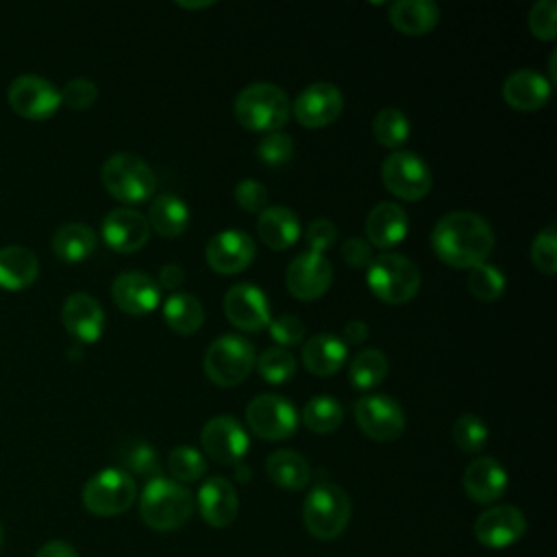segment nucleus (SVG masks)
<instances>
[{
    "mask_svg": "<svg viewBox=\"0 0 557 557\" xmlns=\"http://www.w3.org/2000/svg\"><path fill=\"white\" fill-rule=\"evenodd\" d=\"M265 472L270 481L283 490H302L311 481V468L307 459L296 450H274L265 459Z\"/></svg>",
    "mask_w": 557,
    "mask_h": 557,
    "instance_id": "29",
    "label": "nucleus"
},
{
    "mask_svg": "<svg viewBox=\"0 0 557 557\" xmlns=\"http://www.w3.org/2000/svg\"><path fill=\"white\" fill-rule=\"evenodd\" d=\"M366 281L370 292L379 300L387 305H403L418 294L420 270L409 257L398 252H385L372 259Z\"/></svg>",
    "mask_w": 557,
    "mask_h": 557,
    "instance_id": "4",
    "label": "nucleus"
},
{
    "mask_svg": "<svg viewBox=\"0 0 557 557\" xmlns=\"http://www.w3.org/2000/svg\"><path fill=\"white\" fill-rule=\"evenodd\" d=\"M294 154V141L287 133L283 131H274V133H268L259 146H257V157L259 161H263L265 165L270 168H276V165H283L292 159Z\"/></svg>",
    "mask_w": 557,
    "mask_h": 557,
    "instance_id": "43",
    "label": "nucleus"
},
{
    "mask_svg": "<svg viewBox=\"0 0 557 557\" xmlns=\"http://www.w3.org/2000/svg\"><path fill=\"white\" fill-rule=\"evenodd\" d=\"M333 283V268L320 252H300L285 272L287 292L298 300H315L326 294Z\"/></svg>",
    "mask_w": 557,
    "mask_h": 557,
    "instance_id": "14",
    "label": "nucleus"
},
{
    "mask_svg": "<svg viewBox=\"0 0 557 557\" xmlns=\"http://www.w3.org/2000/svg\"><path fill=\"white\" fill-rule=\"evenodd\" d=\"M350 498L335 483L315 485L302 505V520L307 531L318 540H335L344 533L350 520Z\"/></svg>",
    "mask_w": 557,
    "mask_h": 557,
    "instance_id": "5",
    "label": "nucleus"
},
{
    "mask_svg": "<svg viewBox=\"0 0 557 557\" xmlns=\"http://www.w3.org/2000/svg\"><path fill=\"white\" fill-rule=\"evenodd\" d=\"M531 261L537 272L553 276L557 270V233L555 226L542 228L531 244Z\"/></svg>",
    "mask_w": 557,
    "mask_h": 557,
    "instance_id": "42",
    "label": "nucleus"
},
{
    "mask_svg": "<svg viewBox=\"0 0 557 557\" xmlns=\"http://www.w3.org/2000/svg\"><path fill=\"white\" fill-rule=\"evenodd\" d=\"M120 461L126 470L135 472V474H141L146 479H159L161 476V463H159V455L157 450L146 444V442H126L122 448H120Z\"/></svg>",
    "mask_w": 557,
    "mask_h": 557,
    "instance_id": "38",
    "label": "nucleus"
},
{
    "mask_svg": "<svg viewBox=\"0 0 557 557\" xmlns=\"http://www.w3.org/2000/svg\"><path fill=\"white\" fill-rule=\"evenodd\" d=\"M344 420V407L333 396H313L302 409V422L313 433H331Z\"/></svg>",
    "mask_w": 557,
    "mask_h": 557,
    "instance_id": "35",
    "label": "nucleus"
},
{
    "mask_svg": "<svg viewBox=\"0 0 557 557\" xmlns=\"http://www.w3.org/2000/svg\"><path fill=\"white\" fill-rule=\"evenodd\" d=\"M246 422L261 440L278 442L298 429V411L278 394H259L246 407Z\"/></svg>",
    "mask_w": 557,
    "mask_h": 557,
    "instance_id": "10",
    "label": "nucleus"
},
{
    "mask_svg": "<svg viewBox=\"0 0 557 557\" xmlns=\"http://www.w3.org/2000/svg\"><path fill=\"white\" fill-rule=\"evenodd\" d=\"M61 320L76 339L89 344V342H96L102 333L104 311L94 296L85 292H74L63 302Z\"/></svg>",
    "mask_w": 557,
    "mask_h": 557,
    "instance_id": "23",
    "label": "nucleus"
},
{
    "mask_svg": "<svg viewBox=\"0 0 557 557\" xmlns=\"http://www.w3.org/2000/svg\"><path fill=\"white\" fill-rule=\"evenodd\" d=\"M257 233L272 250H285L300 237V220L289 207H265L257 218Z\"/></svg>",
    "mask_w": 557,
    "mask_h": 557,
    "instance_id": "26",
    "label": "nucleus"
},
{
    "mask_svg": "<svg viewBox=\"0 0 557 557\" xmlns=\"http://www.w3.org/2000/svg\"><path fill=\"white\" fill-rule=\"evenodd\" d=\"M433 252L450 268L470 270L485 263L494 248V233L485 218L472 211H450L431 231Z\"/></svg>",
    "mask_w": 557,
    "mask_h": 557,
    "instance_id": "1",
    "label": "nucleus"
},
{
    "mask_svg": "<svg viewBox=\"0 0 557 557\" xmlns=\"http://www.w3.org/2000/svg\"><path fill=\"white\" fill-rule=\"evenodd\" d=\"M385 376H387V357L376 348L359 350L348 366V379L359 389H372Z\"/></svg>",
    "mask_w": 557,
    "mask_h": 557,
    "instance_id": "34",
    "label": "nucleus"
},
{
    "mask_svg": "<svg viewBox=\"0 0 557 557\" xmlns=\"http://www.w3.org/2000/svg\"><path fill=\"white\" fill-rule=\"evenodd\" d=\"M468 292L481 302H494L505 292V274L490 263L474 265L468 274Z\"/></svg>",
    "mask_w": 557,
    "mask_h": 557,
    "instance_id": "39",
    "label": "nucleus"
},
{
    "mask_svg": "<svg viewBox=\"0 0 557 557\" xmlns=\"http://www.w3.org/2000/svg\"><path fill=\"white\" fill-rule=\"evenodd\" d=\"M224 315L239 331H261L270 324V302L263 289L250 283H237L224 294Z\"/></svg>",
    "mask_w": 557,
    "mask_h": 557,
    "instance_id": "13",
    "label": "nucleus"
},
{
    "mask_svg": "<svg viewBox=\"0 0 557 557\" xmlns=\"http://www.w3.org/2000/svg\"><path fill=\"white\" fill-rule=\"evenodd\" d=\"M111 296L124 313L146 315L157 309V305L161 300V287L157 285V281L150 274L128 270V272H122L115 276V281L111 285Z\"/></svg>",
    "mask_w": 557,
    "mask_h": 557,
    "instance_id": "20",
    "label": "nucleus"
},
{
    "mask_svg": "<svg viewBox=\"0 0 557 557\" xmlns=\"http://www.w3.org/2000/svg\"><path fill=\"white\" fill-rule=\"evenodd\" d=\"M191 511V492L165 476L148 481L139 496V516L152 531H174L189 520Z\"/></svg>",
    "mask_w": 557,
    "mask_h": 557,
    "instance_id": "2",
    "label": "nucleus"
},
{
    "mask_svg": "<svg viewBox=\"0 0 557 557\" xmlns=\"http://www.w3.org/2000/svg\"><path fill=\"white\" fill-rule=\"evenodd\" d=\"M200 444L209 459L237 463L248 450V433L233 416H215L202 426Z\"/></svg>",
    "mask_w": 557,
    "mask_h": 557,
    "instance_id": "16",
    "label": "nucleus"
},
{
    "mask_svg": "<svg viewBox=\"0 0 557 557\" xmlns=\"http://www.w3.org/2000/svg\"><path fill=\"white\" fill-rule=\"evenodd\" d=\"M344 96L333 83L307 85L294 102V115L305 128H322L339 117Z\"/></svg>",
    "mask_w": 557,
    "mask_h": 557,
    "instance_id": "17",
    "label": "nucleus"
},
{
    "mask_svg": "<svg viewBox=\"0 0 557 557\" xmlns=\"http://www.w3.org/2000/svg\"><path fill=\"white\" fill-rule=\"evenodd\" d=\"M503 98L516 111H537L550 98V83L535 70H516L503 83Z\"/></svg>",
    "mask_w": 557,
    "mask_h": 557,
    "instance_id": "25",
    "label": "nucleus"
},
{
    "mask_svg": "<svg viewBox=\"0 0 557 557\" xmlns=\"http://www.w3.org/2000/svg\"><path fill=\"white\" fill-rule=\"evenodd\" d=\"M381 181L389 194L416 202L431 191L433 176L429 165L409 150H394L381 163Z\"/></svg>",
    "mask_w": 557,
    "mask_h": 557,
    "instance_id": "9",
    "label": "nucleus"
},
{
    "mask_svg": "<svg viewBox=\"0 0 557 557\" xmlns=\"http://www.w3.org/2000/svg\"><path fill=\"white\" fill-rule=\"evenodd\" d=\"M257 255L255 239L244 231H220L213 235L205 248V259L209 268L218 274H237L246 270Z\"/></svg>",
    "mask_w": 557,
    "mask_h": 557,
    "instance_id": "15",
    "label": "nucleus"
},
{
    "mask_svg": "<svg viewBox=\"0 0 557 557\" xmlns=\"http://www.w3.org/2000/svg\"><path fill=\"white\" fill-rule=\"evenodd\" d=\"M342 257L350 268H366L372 263V246L363 237H348L342 244Z\"/></svg>",
    "mask_w": 557,
    "mask_h": 557,
    "instance_id": "49",
    "label": "nucleus"
},
{
    "mask_svg": "<svg viewBox=\"0 0 557 557\" xmlns=\"http://www.w3.org/2000/svg\"><path fill=\"white\" fill-rule=\"evenodd\" d=\"M233 111L244 128L274 133L289 120L292 102L281 87L272 83H252L237 94Z\"/></svg>",
    "mask_w": 557,
    "mask_h": 557,
    "instance_id": "3",
    "label": "nucleus"
},
{
    "mask_svg": "<svg viewBox=\"0 0 557 557\" xmlns=\"http://www.w3.org/2000/svg\"><path fill=\"white\" fill-rule=\"evenodd\" d=\"M102 237L115 252H135L150 237V226L144 213L131 207L111 209L102 220Z\"/></svg>",
    "mask_w": 557,
    "mask_h": 557,
    "instance_id": "19",
    "label": "nucleus"
},
{
    "mask_svg": "<svg viewBox=\"0 0 557 557\" xmlns=\"http://www.w3.org/2000/svg\"><path fill=\"white\" fill-rule=\"evenodd\" d=\"M268 329L278 346H296L305 337V324L296 315H278L270 320Z\"/></svg>",
    "mask_w": 557,
    "mask_h": 557,
    "instance_id": "47",
    "label": "nucleus"
},
{
    "mask_svg": "<svg viewBox=\"0 0 557 557\" xmlns=\"http://www.w3.org/2000/svg\"><path fill=\"white\" fill-rule=\"evenodd\" d=\"M463 490L474 503H494L507 490V472L494 457H476L466 466Z\"/></svg>",
    "mask_w": 557,
    "mask_h": 557,
    "instance_id": "24",
    "label": "nucleus"
},
{
    "mask_svg": "<svg viewBox=\"0 0 557 557\" xmlns=\"http://www.w3.org/2000/svg\"><path fill=\"white\" fill-rule=\"evenodd\" d=\"M2 544H4V529H2V522H0V548H2Z\"/></svg>",
    "mask_w": 557,
    "mask_h": 557,
    "instance_id": "54",
    "label": "nucleus"
},
{
    "mask_svg": "<svg viewBox=\"0 0 557 557\" xmlns=\"http://www.w3.org/2000/svg\"><path fill=\"white\" fill-rule=\"evenodd\" d=\"M302 363L315 376H331L346 363V344L331 333H318L302 346Z\"/></svg>",
    "mask_w": 557,
    "mask_h": 557,
    "instance_id": "27",
    "label": "nucleus"
},
{
    "mask_svg": "<svg viewBox=\"0 0 557 557\" xmlns=\"http://www.w3.org/2000/svg\"><path fill=\"white\" fill-rule=\"evenodd\" d=\"M146 220L150 231H157L161 237H178L189 226V209L178 196L161 194L152 200Z\"/></svg>",
    "mask_w": 557,
    "mask_h": 557,
    "instance_id": "31",
    "label": "nucleus"
},
{
    "mask_svg": "<svg viewBox=\"0 0 557 557\" xmlns=\"http://www.w3.org/2000/svg\"><path fill=\"white\" fill-rule=\"evenodd\" d=\"M198 509L202 520L213 529L228 527L239 511V498L233 483L224 476H209L198 492Z\"/></svg>",
    "mask_w": 557,
    "mask_h": 557,
    "instance_id": "21",
    "label": "nucleus"
},
{
    "mask_svg": "<svg viewBox=\"0 0 557 557\" xmlns=\"http://www.w3.org/2000/svg\"><path fill=\"white\" fill-rule=\"evenodd\" d=\"M137 498L135 479L122 468H104L83 487V505L94 516L124 513Z\"/></svg>",
    "mask_w": 557,
    "mask_h": 557,
    "instance_id": "8",
    "label": "nucleus"
},
{
    "mask_svg": "<svg viewBox=\"0 0 557 557\" xmlns=\"http://www.w3.org/2000/svg\"><path fill=\"white\" fill-rule=\"evenodd\" d=\"M39 274V261L26 246L0 248V285L9 289H22L30 285Z\"/></svg>",
    "mask_w": 557,
    "mask_h": 557,
    "instance_id": "30",
    "label": "nucleus"
},
{
    "mask_svg": "<svg viewBox=\"0 0 557 557\" xmlns=\"http://www.w3.org/2000/svg\"><path fill=\"white\" fill-rule=\"evenodd\" d=\"M163 320L174 333L191 335L202 326L205 309L196 296L176 292L163 305Z\"/></svg>",
    "mask_w": 557,
    "mask_h": 557,
    "instance_id": "33",
    "label": "nucleus"
},
{
    "mask_svg": "<svg viewBox=\"0 0 557 557\" xmlns=\"http://www.w3.org/2000/svg\"><path fill=\"white\" fill-rule=\"evenodd\" d=\"M255 366L263 381H268L270 385H283L296 372V357L287 348L272 346V348H265L255 359Z\"/></svg>",
    "mask_w": 557,
    "mask_h": 557,
    "instance_id": "37",
    "label": "nucleus"
},
{
    "mask_svg": "<svg viewBox=\"0 0 557 557\" xmlns=\"http://www.w3.org/2000/svg\"><path fill=\"white\" fill-rule=\"evenodd\" d=\"M305 239H307V244H309V250L322 255L326 248H331V246L335 244V239H337V228H335V224H333L331 220L318 218V220L309 222L307 233H305Z\"/></svg>",
    "mask_w": 557,
    "mask_h": 557,
    "instance_id": "48",
    "label": "nucleus"
},
{
    "mask_svg": "<svg viewBox=\"0 0 557 557\" xmlns=\"http://www.w3.org/2000/svg\"><path fill=\"white\" fill-rule=\"evenodd\" d=\"M344 337L348 344H361L368 337V324L361 320H348L344 324Z\"/></svg>",
    "mask_w": 557,
    "mask_h": 557,
    "instance_id": "52",
    "label": "nucleus"
},
{
    "mask_svg": "<svg viewBox=\"0 0 557 557\" xmlns=\"http://www.w3.org/2000/svg\"><path fill=\"white\" fill-rule=\"evenodd\" d=\"M52 248L59 259L78 263L96 250V233L83 222H67L54 231Z\"/></svg>",
    "mask_w": 557,
    "mask_h": 557,
    "instance_id": "32",
    "label": "nucleus"
},
{
    "mask_svg": "<svg viewBox=\"0 0 557 557\" xmlns=\"http://www.w3.org/2000/svg\"><path fill=\"white\" fill-rule=\"evenodd\" d=\"M355 420L359 429L376 442H394L405 431L403 407L385 394L361 396L355 403Z\"/></svg>",
    "mask_w": 557,
    "mask_h": 557,
    "instance_id": "11",
    "label": "nucleus"
},
{
    "mask_svg": "<svg viewBox=\"0 0 557 557\" xmlns=\"http://www.w3.org/2000/svg\"><path fill=\"white\" fill-rule=\"evenodd\" d=\"M255 346L239 335H222L213 339L205 352L202 368L209 381L220 387L239 385L255 368Z\"/></svg>",
    "mask_w": 557,
    "mask_h": 557,
    "instance_id": "7",
    "label": "nucleus"
},
{
    "mask_svg": "<svg viewBox=\"0 0 557 557\" xmlns=\"http://www.w3.org/2000/svg\"><path fill=\"white\" fill-rule=\"evenodd\" d=\"M529 28L533 37L553 41L557 37V4L555 0H540L529 11Z\"/></svg>",
    "mask_w": 557,
    "mask_h": 557,
    "instance_id": "44",
    "label": "nucleus"
},
{
    "mask_svg": "<svg viewBox=\"0 0 557 557\" xmlns=\"http://www.w3.org/2000/svg\"><path fill=\"white\" fill-rule=\"evenodd\" d=\"M450 433H453V442L457 444V448L461 453L470 455V453H479L485 446L490 429L479 416L463 413L455 420Z\"/></svg>",
    "mask_w": 557,
    "mask_h": 557,
    "instance_id": "41",
    "label": "nucleus"
},
{
    "mask_svg": "<svg viewBox=\"0 0 557 557\" xmlns=\"http://www.w3.org/2000/svg\"><path fill=\"white\" fill-rule=\"evenodd\" d=\"M98 98V87L89 78H72L61 89V102L72 109H89Z\"/></svg>",
    "mask_w": 557,
    "mask_h": 557,
    "instance_id": "45",
    "label": "nucleus"
},
{
    "mask_svg": "<svg viewBox=\"0 0 557 557\" xmlns=\"http://www.w3.org/2000/svg\"><path fill=\"white\" fill-rule=\"evenodd\" d=\"M178 7H183V9H189V11H194V9H207V7H211L213 2L211 0H205V2H176Z\"/></svg>",
    "mask_w": 557,
    "mask_h": 557,
    "instance_id": "53",
    "label": "nucleus"
},
{
    "mask_svg": "<svg viewBox=\"0 0 557 557\" xmlns=\"http://www.w3.org/2000/svg\"><path fill=\"white\" fill-rule=\"evenodd\" d=\"M409 231V218L396 202H376L366 215V242L376 248L398 246Z\"/></svg>",
    "mask_w": 557,
    "mask_h": 557,
    "instance_id": "22",
    "label": "nucleus"
},
{
    "mask_svg": "<svg viewBox=\"0 0 557 557\" xmlns=\"http://www.w3.org/2000/svg\"><path fill=\"white\" fill-rule=\"evenodd\" d=\"M7 98L9 104L28 120H46L61 104V91L57 85L37 74H22L13 78Z\"/></svg>",
    "mask_w": 557,
    "mask_h": 557,
    "instance_id": "12",
    "label": "nucleus"
},
{
    "mask_svg": "<svg viewBox=\"0 0 557 557\" xmlns=\"http://www.w3.org/2000/svg\"><path fill=\"white\" fill-rule=\"evenodd\" d=\"M235 202L248 213H261L268 207V189L252 178L239 181L235 187Z\"/></svg>",
    "mask_w": 557,
    "mask_h": 557,
    "instance_id": "46",
    "label": "nucleus"
},
{
    "mask_svg": "<svg viewBox=\"0 0 557 557\" xmlns=\"http://www.w3.org/2000/svg\"><path fill=\"white\" fill-rule=\"evenodd\" d=\"M372 133H374V139L385 146V148H398L403 146L407 139H409V133H411V126H409V120L407 115L400 111V109H394V107H387V109H381L374 120H372Z\"/></svg>",
    "mask_w": 557,
    "mask_h": 557,
    "instance_id": "36",
    "label": "nucleus"
},
{
    "mask_svg": "<svg viewBox=\"0 0 557 557\" xmlns=\"http://www.w3.org/2000/svg\"><path fill=\"white\" fill-rule=\"evenodd\" d=\"M35 557H78V553L74 550L72 544L63 540H52V542H46Z\"/></svg>",
    "mask_w": 557,
    "mask_h": 557,
    "instance_id": "51",
    "label": "nucleus"
},
{
    "mask_svg": "<svg viewBox=\"0 0 557 557\" xmlns=\"http://www.w3.org/2000/svg\"><path fill=\"white\" fill-rule=\"evenodd\" d=\"M168 470L176 483H189V481H198L205 474L207 461L200 450L191 446H176L168 455Z\"/></svg>",
    "mask_w": 557,
    "mask_h": 557,
    "instance_id": "40",
    "label": "nucleus"
},
{
    "mask_svg": "<svg viewBox=\"0 0 557 557\" xmlns=\"http://www.w3.org/2000/svg\"><path fill=\"white\" fill-rule=\"evenodd\" d=\"M100 178L113 198L128 205L148 200L157 189V176L152 168L131 152L111 154L102 165Z\"/></svg>",
    "mask_w": 557,
    "mask_h": 557,
    "instance_id": "6",
    "label": "nucleus"
},
{
    "mask_svg": "<svg viewBox=\"0 0 557 557\" xmlns=\"http://www.w3.org/2000/svg\"><path fill=\"white\" fill-rule=\"evenodd\" d=\"M527 531L522 511L513 505H496L485 509L474 522V537L485 548H507Z\"/></svg>",
    "mask_w": 557,
    "mask_h": 557,
    "instance_id": "18",
    "label": "nucleus"
},
{
    "mask_svg": "<svg viewBox=\"0 0 557 557\" xmlns=\"http://www.w3.org/2000/svg\"><path fill=\"white\" fill-rule=\"evenodd\" d=\"M185 281V272L178 263H165L159 270V285L165 289H176Z\"/></svg>",
    "mask_w": 557,
    "mask_h": 557,
    "instance_id": "50",
    "label": "nucleus"
},
{
    "mask_svg": "<svg viewBox=\"0 0 557 557\" xmlns=\"http://www.w3.org/2000/svg\"><path fill=\"white\" fill-rule=\"evenodd\" d=\"M389 22L403 35H424L440 22V7L431 0H400L389 7Z\"/></svg>",
    "mask_w": 557,
    "mask_h": 557,
    "instance_id": "28",
    "label": "nucleus"
}]
</instances>
